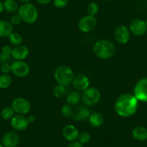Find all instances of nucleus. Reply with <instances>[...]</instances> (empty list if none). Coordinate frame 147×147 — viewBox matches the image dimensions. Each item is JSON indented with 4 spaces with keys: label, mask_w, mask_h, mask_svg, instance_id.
Returning a JSON list of instances; mask_svg holds the SVG:
<instances>
[{
    "label": "nucleus",
    "mask_w": 147,
    "mask_h": 147,
    "mask_svg": "<svg viewBox=\"0 0 147 147\" xmlns=\"http://www.w3.org/2000/svg\"><path fill=\"white\" fill-rule=\"evenodd\" d=\"M138 105V100L134 94H123L118 97L115 102V112L124 118L132 116L137 111Z\"/></svg>",
    "instance_id": "nucleus-1"
},
{
    "label": "nucleus",
    "mask_w": 147,
    "mask_h": 147,
    "mask_svg": "<svg viewBox=\"0 0 147 147\" xmlns=\"http://www.w3.org/2000/svg\"><path fill=\"white\" fill-rule=\"evenodd\" d=\"M93 51L94 54L100 59H108L113 56L115 47L110 40L101 39L94 43Z\"/></svg>",
    "instance_id": "nucleus-2"
},
{
    "label": "nucleus",
    "mask_w": 147,
    "mask_h": 147,
    "mask_svg": "<svg viewBox=\"0 0 147 147\" xmlns=\"http://www.w3.org/2000/svg\"><path fill=\"white\" fill-rule=\"evenodd\" d=\"M18 14L22 21L28 24H33L38 18V11L36 7L30 2L22 3L18 9Z\"/></svg>",
    "instance_id": "nucleus-3"
},
{
    "label": "nucleus",
    "mask_w": 147,
    "mask_h": 147,
    "mask_svg": "<svg viewBox=\"0 0 147 147\" xmlns=\"http://www.w3.org/2000/svg\"><path fill=\"white\" fill-rule=\"evenodd\" d=\"M74 78V71L69 66L61 65L58 66L54 71V79L58 83L64 87L69 85Z\"/></svg>",
    "instance_id": "nucleus-4"
},
{
    "label": "nucleus",
    "mask_w": 147,
    "mask_h": 147,
    "mask_svg": "<svg viewBox=\"0 0 147 147\" xmlns=\"http://www.w3.org/2000/svg\"><path fill=\"white\" fill-rule=\"evenodd\" d=\"M100 92L94 87H88L83 91L82 100L86 106H93L98 103L100 100Z\"/></svg>",
    "instance_id": "nucleus-5"
},
{
    "label": "nucleus",
    "mask_w": 147,
    "mask_h": 147,
    "mask_svg": "<svg viewBox=\"0 0 147 147\" xmlns=\"http://www.w3.org/2000/svg\"><path fill=\"white\" fill-rule=\"evenodd\" d=\"M12 108L16 113L20 115H25L30 112L31 105L30 102L24 97H17L12 101Z\"/></svg>",
    "instance_id": "nucleus-6"
},
{
    "label": "nucleus",
    "mask_w": 147,
    "mask_h": 147,
    "mask_svg": "<svg viewBox=\"0 0 147 147\" xmlns=\"http://www.w3.org/2000/svg\"><path fill=\"white\" fill-rule=\"evenodd\" d=\"M134 92L138 101L147 102V77L141 79L136 84Z\"/></svg>",
    "instance_id": "nucleus-7"
},
{
    "label": "nucleus",
    "mask_w": 147,
    "mask_h": 147,
    "mask_svg": "<svg viewBox=\"0 0 147 147\" xmlns=\"http://www.w3.org/2000/svg\"><path fill=\"white\" fill-rule=\"evenodd\" d=\"M11 72L18 77H25L30 72V66L23 61H15L11 64Z\"/></svg>",
    "instance_id": "nucleus-8"
},
{
    "label": "nucleus",
    "mask_w": 147,
    "mask_h": 147,
    "mask_svg": "<svg viewBox=\"0 0 147 147\" xmlns=\"http://www.w3.org/2000/svg\"><path fill=\"white\" fill-rule=\"evenodd\" d=\"M97 19L94 16L86 15L82 17L78 22V28L82 32H89L94 30L97 26Z\"/></svg>",
    "instance_id": "nucleus-9"
},
{
    "label": "nucleus",
    "mask_w": 147,
    "mask_h": 147,
    "mask_svg": "<svg viewBox=\"0 0 147 147\" xmlns=\"http://www.w3.org/2000/svg\"><path fill=\"white\" fill-rule=\"evenodd\" d=\"M129 30L136 36H142L147 32V25L141 19H134L129 25Z\"/></svg>",
    "instance_id": "nucleus-10"
},
{
    "label": "nucleus",
    "mask_w": 147,
    "mask_h": 147,
    "mask_svg": "<svg viewBox=\"0 0 147 147\" xmlns=\"http://www.w3.org/2000/svg\"><path fill=\"white\" fill-rule=\"evenodd\" d=\"M114 38L117 43L119 44H125L129 41L130 30L124 25H120L117 27L114 32Z\"/></svg>",
    "instance_id": "nucleus-11"
},
{
    "label": "nucleus",
    "mask_w": 147,
    "mask_h": 147,
    "mask_svg": "<svg viewBox=\"0 0 147 147\" xmlns=\"http://www.w3.org/2000/svg\"><path fill=\"white\" fill-rule=\"evenodd\" d=\"M11 126L14 130L18 131H25L29 125L28 118L24 116L23 115H15V116L10 120Z\"/></svg>",
    "instance_id": "nucleus-12"
},
{
    "label": "nucleus",
    "mask_w": 147,
    "mask_h": 147,
    "mask_svg": "<svg viewBox=\"0 0 147 147\" xmlns=\"http://www.w3.org/2000/svg\"><path fill=\"white\" fill-rule=\"evenodd\" d=\"M72 84L77 91H84L88 88L90 82L87 76L83 74H80L74 77Z\"/></svg>",
    "instance_id": "nucleus-13"
},
{
    "label": "nucleus",
    "mask_w": 147,
    "mask_h": 147,
    "mask_svg": "<svg viewBox=\"0 0 147 147\" xmlns=\"http://www.w3.org/2000/svg\"><path fill=\"white\" fill-rule=\"evenodd\" d=\"M19 143V136L13 131H8L5 133L2 137V144L4 147H17Z\"/></svg>",
    "instance_id": "nucleus-14"
},
{
    "label": "nucleus",
    "mask_w": 147,
    "mask_h": 147,
    "mask_svg": "<svg viewBox=\"0 0 147 147\" xmlns=\"http://www.w3.org/2000/svg\"><path fill=\"white\" fill-rule=\"evenodd\" d=\"M62 135L67 141L72 142L78 139L80 131L73 125H66L63 127L62 130Z\"/></svg>",
    "instance_id": "nucleus-15"
},
{
    "label": "nucleus",
    "mask_w": 147,
    "mask_h": 147,
    "mask_svg": "<svg viewBox=\"0 0 147 147\" xmlns=\"http://www.w3.org/2000/svg\"><path fill=\"white\" fill-rule=\"evenodd\" d=\"M90 110L86 105H78L73 110L72 118L77 121H84L89 118L90 115Z\"/></svg>",
    "instance_id": "nucleus-16"
},
{
    "label": "nucleus",
    "mask_w": 147,
    "mask_h": 147,
    "mask_svg": "<svg viewBox=\"0 0 147 147\" xmlns=\"http://www.w3.org/2000/svg\"><path fill=\"white\" fill-rule=\"evenodd\" d=\"M28 55H29L28 48L24 45H20L12 49L11 56L15 61H23L28 57Z\"/></svg>",
    "instance_id": "nucleus-17"
},
{
    "label": "nucleus",
    "mask_w": 147,
    "mask_h": 147,
    "mask_svg": "<svg viewBox=\"0 0 147 147\" xmlns=\"http://www.w3.org/2000/svg\"><path fill=\"white\" fill-rule=\"evenodd\" d=\"M13 32V26L7 20H0V38H7Z\"/></svg>",
    "instance_id": "nucleus-18"
},
{
    "label": "nucleus",
    "mask_w": 147,
    "mask_h": 147,
    "mask_svg": "<svg viewBox=\"0 0 147 147\" xmlns=\"http://www.w3.org/2000/svg\"><path fill=\"white\" fill-rule=\"evenodd\" d=\"M132 136L137 141H146L147 139V129L143 126L135 127L132 130Z\"/></svg>",
    "instance_id": "nucleus-19"
},
{
    "label": "nucleus",
    "mask_w": 147,
    "mask_h": 147,
    "mask_svg": "<svg viewBox=\"0 0 147 147\" xmlns=\"http://www.w3.org/2000/svg\"><path fill=\"white\" fill-rule=\"evenodd\" d=\"M88 120L89 123H90L92 126L94 127V128H98V127H100L102 125L104 118H103V115L100 113L96 112L90 114Z\"/></svg>",
    "instance_id": "nucleus-20"
},
{
    "label": "nucleus",
    "mask_w": 147,
    "mask_h": 147,
    "mask_svg": "<svg viewBox=\"0 0 147 147\" xmlns=\"http://www.w3.org/2000/svg\"><path fill=\"white\" fill-rule=\"evenodd\" d=\"M81 99L82 96L78 91H71L66 97V102L71 106H76L80 103Z\"/></svg>",
    "instance_id": "nucleus-21"
},
{
    "label": "nucleus",
    "mask_w": 147,
    "mask_h": 147,
    "mask_svg": "<svg viewBox=\"0 0 147 147\" xmlns=\"http://www.w3.org/2000/svg\"><path fill=\"white\" fill-rule=\"evenodd\" d=\"M4 9L9 14H15L18 12L19 6L15 0H5L4 1Z\"/></svg>",
    "instance_id": "nucleus-22"
},
{
    "label": "nucleus",
    "mask_w": 147,
    "mask_h": 147,
    "mask_svg": "<svg viewBox=\"0 0 147 147\" xmlns=\"http://www.w3.org/2000/svg\"><path fill=\"white\" fill-rule=\"evenodd\" d=\"M15 111L12 107H5L0 113V116L5 121H10L15 116Z\"/></svg>",
    "instance_id": "nucleus-23"
},
{
    "label": "nucleus",
    "mask_w": 147,
    "mask_h": 147,
    "mask_svg": "<svg viewBox=\"0 0 147 147\" xmlns=\"http://www.w3.org/2000/svg\"><path fill=\"white\" fill-rule=\"evenodd\" d=\"M12 79L9 74H2L0 75V89H7L12 85Z\"/></svg>",
    "instance_id": "nucleus-24"
},
{
    "label": "nucleus",
    "mask_w": 147,
    "mask_h": 147,
    "mask_svg": "<svg viewBox=\"0 0 147 147\" xmlns=\"http://www.w3.org/2000/svg\"><path fill=\"white\" fill-rule=\"evenodd\" d=\"M9 41L12 45L15 46H20L22 43V38L18 32H12L9 37Z\"/></svg>",
    "instance_id": "nucleus-25"
},
{
    "label": "nucleus",
    "mask_w": 147,
    "mask_h": 147,
    "mask_svg": "<svg viewBox=\"0 0 147 147\" xmlns=\"http://www.w3.org/2000/svg\"><path fill=\"white\" fill-rule=\"evenodd\" d=\"M87 12L89 15H91V16H95L99 12L98 5L94 2L89 3L87 7Z\"/></svg>",
    "instance_id": "nucleus-26"
},
{
    "label": "nucleus",
    "mask_w": 147,
    "mask_h": 147,
    "mask_svg": "<svg viewBox=\"0 0 147 147\" xmlns=\"http://www.w3.org/2000/svg\"><path fill=\"white\" fill-rule=\"evenodd\" d=\"M65 93H66V89L65 87L61 84H57L55 86L53 89V94L54 97H57V98H60L64 96Z\"/></svg>",
    "instance_id": "nucleus-27"
},
{
    "label": "nucleus",
    "mask_w": 147,
    "mask_h": 147,
    "mask_svg": "<svg viewBox=\"0 0 147 147\" xmlns=\"http://www.w3.org/2000/svg\"><path fill=\"white\" fill-rule=\"evenodd\" d=\"M73 109H72L71 106L69 105L66 104L62 106L61 110V112L63 116L66 117V118H69V117L72 116V114H73Z\"/></svg>",
    "instance_id": "nucleus-28"
},
{
    "label": "nucleus",
    "mask_w": 147,
    "mask_h": 147,
    "mask_svg": "<svg viewBox=\"0 0 147 147\" xmlns=\"http://www.w3.org/2000/svg\"><path fill=\"white\" fill-rule=\"evenodd\" d=\"M90 138H91V136H90V134H89L87 131H84V132L80 133V135H79L78 137V141H80L81 144H82L83 145L84 144H87L89 143V141H90Z\"/></svg>",
    "instance_id": "nucleus-29"
},
{
    "label": "nucleus",
    "mask_w": 147,
    "mask_h": 147,
    "mask_svg": "<svg viewBox=\"0 0 147 147\" xmlns=\"http://www.w3.org/2000/svg\"><path fill=\"white\" fill-rule=\"evenodd\" d=\"M69 0H53V4L55 7L58 9H63L69 4Z\"/></svg>",
    "instance_id": "nucleus-30"
},
{
    "label": "nucleus",
    "mask_w": 147,
    "mask_h": 147,
    "mask_svg": "<svg viewBox=\"0 0 147 147\" xmlns=\"http://www.w3.org/2000/svg\"><path fill=\"white\" fill-rule=\"evenodd\" d=\"M22 22V19L20 17V15H18V13L13 14V15L11 16L10 20H9V22L12 24V25H15V26H17V25H19Z\"/></svg>",
    "instance_id": "nucleus-31"
},
{
    "label": "nucleus",
    "mask_w": 147,
    "mask_h": 147,
    "mask_svg": "<svg viewBox=\"0 0 147 147\" xmlns=\"http://www.w3.org/2000/svg\"><path fill=\"white\" fill-rule=\"evenodd\" d=\"M0 70L2 74H8L11 71V65L9 63H2L1 66H0Z\"/></svg>",
    "instance_id": "nucleus-32"
},
{
    "label": "nucleus",
    "mask_w": 147,
    "mask_h": 147,
    "mask_svg": "<svg viewBox=\"0 0 147 147\" xmlns=\"http://www.w3.org/2000/svg\"><path fill=\"white\" fill-rule=\"evenodd\" d=\"M11 57H12L11 56H8L5 53H0V63L2 64L4 63H8L10 61Z\"/></svg>",
    "instance_id": "nucleus-33"
},
{
    "label": "nucleus",
    "mask_w": 147,
    "mask_h": 147,
    "mask_svg": "<svg viewBox=\"0 0 147 147\" xmlns=\"http://www.w3.org/2000/svg\"><path fill=\"white\" fill-rule=\"evenodd\" d=\"M12 49L10 46H5L2 47V53H5V54L8 55V56H11L12 54Z\"/></svg>",
    "instance_id": "nucleus-34"
},
{
    "label": "nucleus",
    "mask_w": 147,
    "mask_h": 147,
    "mask_svg": "<svg viewBox=\"0 0 147 147\" xmlns=\"http://www.w3.org/2000/svg\"><path fill=\"white\" fill-rule=\"evenodd\" d=\"M68 147H84V145L78 141H72L69 144Z\"/></svg>",
    "instance_id": "nucleus-35"
},
{
    "label": "nucleus",
    "mask_w": 147,
    "mask_h": 147,
    "mask_svg": "<svg viewBox=\"0 0 147 147\" xmlns=\"http://www.w3.org/2000/svg\"><path fill=\"white\" fill-rule=\"evenodd\" d=\"M36 1L40 5H48L51 2L52 0H36Z\"/></svg>",
    "instance_id": "nucleus-36"
},
{
    "label": "nucleus",
    "mask_w": 147,
    "mask_h": 147,
    "mask_svg": "<svg viewBox=\"0 0 147 147\" xmlns=\"http://www.w3.org/2000/svg\"><path fill=\"white\" fill-rule=\"evenodd\" d=\"M28 122H29V123H32L35 122V118L33 116V115H29L28 118Z\"/></svg>",
    "instance_id": "nucleus-37"
},
{
    "label": "nucleus",
    "mask_w": 147,
    "mask_h": 147,
    "mask_svg": "<svg viewBox=\"0 0 147 147\" xmlns=\"http://www.w3.org/2000/svg\"><path fill=\"white\" fill-rule=\"evenodd\" d=\"M4 10V3L2 2V0H0V13H2Z\"/></svg>",
    "instance_id": "nucleus-38"
},
{
    "label": "nucleus",
    "mask_w": 147,
    "mask_h": 147,
    "mask_svg": "<svg viewBox=\"0 0 147 147\" xmlns=\"http://www.w3.org/2000/svg\"><path fill=\"white\" fill-rule=\"evenodd\" d=\"M18 1L22 2V3H27V2H30V0H18Z\"/></svg>",
    "instance_id": "nucleus-39"
},
{
    "label": "nucleus",
    "mask_w": 147,
    "mask_h": 147,
    "mask_svg": "<svg viewBox=\"0 0 147 147\" xmlns=\"http://www.w3.org/2000/svg\"><path fill=\"white\" fill-rule=\"evenodd\" d=\"M103 1H105V2H109V1H112V0H103Z\"/></svg>",
    "instance_id": "nucleus-40"
},
{
    "label": "nucleus",
    "mask_w": 147,
    "mask_h": 147,
    "mask_svg": "<svg viewBox=\"0 0 147 147\" xmlns=\"http://www.w3.org/2000/svg\"><path fill=\"white\" fill-rule=\"evenodd\" d=\"M0 147H4L3 145H2V144H0Z\"/></svg>",
    "instance_id": "nucleus-41"
},
{
    "label": "nucleus",
    "mask_w": 147,
    "mask_h": 147,
    "mask_svg": "<svg viewBox=\"0 0 147 147\" xmlns=\"http://www.w3.org/2000/svg\"><path fill=\"white\" fill-rule=\"evenodd\" d=\"M145 22H146V25H147V19H146V20Z\"/></svg>",
    "instance_id": "nucleus-42"
},
{
    "label": "nucleus",
    "mask_w": 147,
    "mask_h": 147,
    "mask_svg": "<svg viewBox=\"0 0 147 147\" xmlns=\"http://www.w3.org/2000/svg\"><path fill=\"white\" fill-rule=\"evenodd\" d=\"M146 33H147V32H146Z\"/></svg>",
    "instance_id": "nucleus-43"
},
{
    "label": "nucleus",
    "mask_w": 147,
    "mask_h": 147,
    "mask_svg": "<svg viewBox=\"0 0 147 147\" xmlns=\"http://www.w3.org/2000/svg\"><path fill=\"white\" fill-rule=\"evenodd\" d=\"M4 1H5V0H4Z\"/></svg>",
    "instance_id": "nucleus-44"
}]
</instances>
